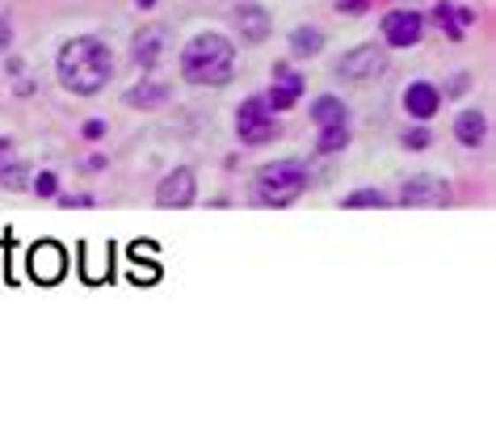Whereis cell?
<instances>
[{"label": "cell", "mask_w": 496, "mask_h": 429, "mask_svg": "<svg viewBox=\"0 0 496 429\" xmlns=\"http://www.w3.org/2000/svg\"><path fill=\"white\" fill-rule=\"evenodd\" d=\"M172 97L169 85H156V80H139L135 88H126V105H135V110H156V105H164Z\"/></svg>", "instance_id": "obj_15"}, {"label": "cell", "mask_w": 496, "mask_h": 429, "mask_svg": "<svg viewBox=\"0 0 496 429\" xmlns=\"http://www.w3.org/2000/svg\"><path fill=\"white\" fill-rule=\"evenodd\" d=\"M442 110V88L429 85V80H412L404 88V114H412L416 122H429L433 114Z\"/></svg>", "instance_id": "obj_9"}, {"label": "cell", "mask_w": 496, "mask_h": 429, "mask_svg": "<svg viewBox=\"0 0 496 429\" xmlns=\"http://www.w3.org/2000/svg\"><path fill=\"white\" fill-rule=\"evenodd\" d=\"M484 135H488V119L479 110H462L459 119H454V139H459L462 148H479Z\"/></svg>", "instance_id": "obj_14"}, {"label": "cell", "mask_w": 496, "mask_h": 429, "mask_svg": "<svg viewBox=\"0 0 496 429\" xmlns=\"http://www.w3.org/2000/svg\"><path fill=\"white\" fill-rule=\"evenodd\" d=\"M34 194H38V198H55V194H59V177H55V172H38V177H34Z\"/></svg>", "instance_id": "obj_23"}, {"label": "cell", "mask_w": 496, "mask_h": 429, "mask_svg": "<svg viewBox=\"0 0 496 429\" xmlns=\"http://www.w3.org/2000/svg\"><path fill=\"white\" fill-rule=\"evenodd\" d=\"M55 68H59V80L68 93H80V97H93V93H102L105 80H110V72H114V55L105 47L102 38H68L64 42V51L55 59Z\"/></svg>", "instance_id": "obj_1"}, {"label": "cell", "mask_w": 496, "mask_h": 429, "mask_svg": "<svg viewBox=\"0 0 496 429\" xmlns=\"http://www.w3.org/2000/svg\"><path fill=\"white\" fill-rule=\"evenodd\" d=\"M316 148L324 156H337L349 148V122H341V126H320V139H316Z\"/></svg>", "instance_id": "obj_18"}, {"label": "cell", "mask_w": 496, "mask_h": 429, "mask_svg": "<svg viewBox=\"0 0 496 429\" xmlns=\"http://www.w3.org/2000/svg\"><path fill=\"white\" fill-rule=\"evenodd\" d=\"M450 198H454L450 186H446L442 177H429V172L408 177V181L400 186V203L404 206H442V203H450Z\"/></svg>", "instance_id": "obj_7"}, {"label": "cell", "mask_w": 496, "mask_h": 429, "mask_svg": "<svg viewBox=\"0 0 496 429\" xmlns=\"http://www.w3.org/2000/svg\"><path fill=\"white\" fill-rule=\"evenodd\" d=\"M9 47H13V26H9V21L0 18V55L9 51Z\"/></svg>", "instance_id": "obj_25"}, {"label": "cell", "mask_w": 496, "mask_h": 429, "mask_svg": "<svg viewBox=\"0 0 496 429\" xmlns=\"http://www.w3.org/2000/svg\"><path fill=\"white\" fill-rule=\"evenodd\" d=\"M26 181H30V169H26L21 160H13V165L0 169V186L4 189H26Z\"/></svg>", "instance_id": "obj_20"}, {"label": "cell", "mask_w": 496, "mask_h": 429, "mask_svg": "<svg viewBox=\"0 0 496 429\" xmlns=\"http://www.w3.org/2000/svg\"><path fill=\"white\" fill-rule=\"evenodd\" d=\"M345 206H387V194L383 189H354L345 198Z\"/></svg>", "instance_id": "obj_21"}, {"label": "cell", "mask_w": 496, "mask_h": 429, "mask_svg": "<svg viewBox=\"0 0 496 429\" xmlns=\"http://www.w3.org/2000/svg\"><path fill=\"white\" fill-rule=\"evenodd\" d=\"M387 68V47H375V42H362V47H354V51H345L341 59H337V76H345V80H375L378 72Z\"/></svg>", "instance_id": "obj_5"}, {"label": "cell", "mask_w": 496, "mask_h": 429, "mask_svg": "<svg viewBox=\"0 0 496 429\" xmlns=\"http://www.w3.org/2000/svg\"><path fill=\"white\" fill-rule=\"evenodd\" d=\"M236 135H240V143H248V148L270 143V139L278 135V119H274V110L265 105V97H248V102L236 110Z\"/></svg>", "instance_id": "obj_4"}, {"label": "cell", "mask_w": 496, "mask_h": 429, "mask_svg": "<svg viewBox=\"0 0 496 429\" xmlns=\"http://www.w3.org/2000/svg\"><path fill=\"white\" fill-rule=\"evenodd\" d=\"M308 186L311 172L303 160H274V165H261L253 177V194L261 206H291Z\"/></svg>", "instance_id": "obj_3"}, {"label": "cell", "mask_w": 496, "mask_h": 429, "mask_svg": "<svg viewBox=\"0 0 496 429\" xmlns=\"http://www.w3.org/2000/svg\"><path fill=\"white\" fill-rule=\"evenodd\" d=\"M164 47H169V30L164 26H143L135 34V64L139 68H156L164 59Z\"/></svg>", "instance_id": "obj_10"}, {"label": "cell", "mask_w": 496, "mask_h": 429, "mask_svg": "<svg viewBox=\"0 0 496 429\" xmlns=\"http://www.w3.org/2000/svg\"><path fill=\"white\" fill-rule=\"evenodd\" d=\"M59 270H64L59 249H55V244H42V249L34 253V274L38 278H59Z\"/></svg>", "instance_id": "obj_19"}, {"label": "cell", "mask_w": 496, "mask_h": 429, "mask_svg": "<svg viewBox=\"0 0 496 429\" xmlns=\"http://www.w3.org/2000/svg\"><path fill=\"white\" fill-rule=\"evenodd\" d=\"M476 21V9H462V4H438L433 9V26L446 30L450 38H462V30Z\"/></svg>", "instance_id": "obj_13"}, {"label": "cell", "mask_w": 496, "mask_h": 429, "mask_svg": "<svg viewBox=\"0 0 496 429\" xmlns=\"http://www.w3.org/2000/svg\"><path fill=\"white\" fill-rule=\"evenodd\" d=\"M236 68V47L223 34H198L181 51V76L189 85H227Z\"/></svg>", "instance_id": "obj_2"}, {"label": "cell", "mask_w": 496, "mask_h": 429, "mask_svg": "<svg viewBox=\"0 0 496 429\" xmlns=\"http://www.w3.org/2000/svg\"><path fill=\"white\" fill-rule=\"evenodd\" d=\"M429 143H433V135H429L425 126H416V131H404V148H408V152H425Z\"/></svg>", "instance_id": "obj_22"}, {"label": "cell", "mask_w": 496, "mask_h": 429, "mask_svg": "<svg viewBox=\"0 0 496 429\" xmlns=\"http://www.w3.org/2000/svg\"><path fill=\"white\" fill-rule=\"evenodd\" d=\"M341 13H366V0H341Z\"/></svg>", "instance_id": "obj_27"}, {"label": "cell", "mask_w": 496, "mask_h": 429, "mask_svg": "<svg viewBox=\"0 0 496 429\" xmlns=\"http://www.w3.org/2000/svg\"><path fill=\"white\" fill-rule=\"evenodd\" d=\"M320 47H324V30H320V26H299L291 34L294 59H311V55H320Z\"/></svg>", "instance_id": "obj_17"}, {"label": "cell", "mask_w": 496, "mask_h": 429, "mask_svg": "<svg viewBox=\"0 0 496 429\" xmlns=\"http://www.w3.org/2000/svg\"><path fill=\"white\" fill-rule=\"evenodd\" d=\"M194 194H198V177L189 165H177L172 172H164V181L156 186V203L164 206V211H177V206H189L194 203Z\"/></svg>", "instance_id": "obj_6"}, {"label": "cell", "mask_w": 496, "mask_h": 429, "mask_svg": "<svg viewBox=\"0 0 496 429\" xmlns=\"http://www.w3.org/2000/svg\"><path fill=\"white\" fill-rule=\"evenodd\" d=\"M311 122L316 126H341V122H349V110H345L341 97H316L311 102Z\"/></svg>", "instance_id": "obj_16"}, {"label": "cell", "mask_w": 496, "mask_h": 429, "mask_svg": "<svg viewBox=\"0 0 496 429\" xmlns=\"http://www.w3.org/2000/svg\"><path fill=\"white\" fill-rule=\"evenodd\" d=\"M236 26L244 42H265L270 38V13L261 4H240L236 9Z\"/></svg>", "instance_id": "obj_12"}, {"label": "cell", "mask_w": 496, "mask_h": 429, "mask_svg": "<svg viewBox=\"0 0 496 429\" xmlns=\"http://www.w3.org/2000/svg\"><path fill=\"white\" fill-rule=\"evenodd\" d=\"M13 160H18L13 143H9V139H0V169H4V165H13Z\"/></svg>", "instance_id": "obj_26"}, {"label": "cell", "mask_w": 496, "mask_h": 429, "mask_svg": "<svg viewBox=\"0 0 496 429\" xmlns=\"http://www.w3.org/2000/svg\"><path fill=\"white\" fill-rule=\"evenodd\" d=\"M274 88H270V97H265V105L274 110V114H282V110H291L299 97H303V80L294 76V72H286V64H278L274 68Z\"/></svg>", "instance_id": "obj_11"}, {"label": "cell", "mask_w": 496, "mask_h": 429, "mask_svg": "<svg viewBox=\"0 0 496 429\" xmlns=\"http://www.w3.org/2000/svg\"><path fill=\"white\" fill-rule=\"evenodd\" d=\"M425 34V18L421 13H412V9H395L383 18V38H387V47H416Z\"/></svg>", "instance_id": "obj_8"}, {"label": "cell", "mask_w": 496, "mask_h": 429, "mask_svg": "<svg viewBox=\"0 0 496 429\" xmlns=\"http://www.w3.org/2000/svg\"><path fill=\"white\" fill-rule=\"evenodd\" d=\"M80 135H85L88 143H93V139H102V135H105V122H102V119H88L85 126H80Z\"/></svg>", "instance_id": "obj_24"}]
</instances>
